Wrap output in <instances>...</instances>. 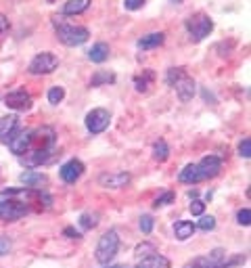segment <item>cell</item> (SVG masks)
I'll use <instances>...</instances> for the list:
<instances>
[{"label": "cell", "mask_w": 251, "mask_h": 268, "mask_svg": "<svg viewBox=\"0 0 251 268\" xmlns=\"http://www.w3.org/2000/svg\"><path fill=\"white\" fill-rule=\"evenodd\" d=\"M21 195H23V191H19V188H6V191L0 195V218H2V220L15 222L27 214L25 201L19 199Z\"/></svg>", "instance_id": "obj_1"}, {"label": "cell", "mask_w": 251, "mask_h": 268, "mask_svg": "<svg viewBox=\"0 0 251 268\" xmlns=\"http://www.w3.org/2000/svg\"><path fill=\"white\" fill-rule=\"evenodd\" d=\"M167 82H169V86L176 88L180 101H190V98H193V94H195V80L184 74L182 67H172V69H169V72H167Z\"/></svg>", "instance_id": "obj_2"}, {"label": "cell", "mask_w": 251, "mask_h": 268, "mask_svg": "<svg viewBox=\"0 0 251 268\" xmlns=\"http://www.w3.org/2000/svg\"><path fill=\"white\" fill-rule=\"evenodd\" d=\"M57 23V21H55ZM88 29L82 25H67V23H57V38L67 46H80L88 40Z\"/></svg>", "instance_id": "obj_3"}, {"label": "cell", "mask_w": 251, "mask_h": 268, "mask_svg": "<svg viewBox=\"0 0 251 268\" xmlns=\"http://www.w3.org/2000/svg\"><path fill=\"white\" fill-rule=\"evenodd\" d=\"M119 250V237L115 231H107L103 237L98 239V245H96V260L100 264H109L115 258Z\"/></svg>", "instance_id": "obj_4"}, {"label": "cell", "mask_w": 251, "mask_h": 268, "mask_svg": "<svg viewBox=\"0 0 251 268\" xmlns=\"http://www.w3.org/2000/svg\"><path fill=\"white\" fill-rule=\"evenodd\" d=\"M186 29H188V34H190V40H193V42H201L203 38H207L209 34H212L214 21L205 13H197L193 17H188Z\"/></svg>", "instance_id": "obj_5"}, {"label": "cell", "mask_w": 251, "mask_h": 268, "mask_svg": "<svg viewBox=\"0 0 251 268\" xmlns=\"http://www.w3.org/2000/svg\"><path fill=\"white\" fill-rule=\"evenodd\" d=\"M59 67V57L50 55V53H40L29 61V74L34 76H42V74H53Z\"/></svg>", "instance_id": "obj_6"}, {"label": "cell", "mask_w": 251, "mask_h": 268, "mask_svg": "<svg viewBox=\"0 0 251 268\" xmlns=\"http://www.w3.org/2000/svg\"><path fill=\"white\" fill-rule=\"evenodd\" d=\"M109 124H111V113H109L107 109H92V111L86 115V128H88V132H92V134L105 132Z\"/></svg>", "instance_id": "obj_7"}, {"label": "cell", "mask_w": 251, "mask_h": 268, "mask_svg": "<svg viewBox=\"0 0 251 268\" xmlns=\"http://www.w3.org/2000/svg\"><path fill=\"white\" fill-rule=\"evenodd\" d=\"M32 132L34 130H21V132H15L13 134V138L8 141V147H11V151L15 155L29 153V149H32Z\"/></svg>", "instance_id": "obj_8"}, {"label": "cell", "mask_w": 251, "mask_h": 268, "mask_svg": "<svg viewBox=\"0 0 251 268\" xmlns=\"http://www.w3.org/2000/svg\"><path fill=\"white\" fill-rule=\"evenodd\" d=\"M4 103L8 109H15V111H25V109L32 107V96L25 90H13L4 96Z\"/></svg>", "instance_id": "obj_9"}, {"label": "cell", "mask_w": 251, "mask_h": 268, "mask_svg": "<svg viewBox=\"0 0 251 268\" xmlns=\"http://www.w3.org/2000/svg\"><path fill=\"white\" fill-rule=\"evenodd\" d=\"M197 168H199L201 180H205V178H214V176L220 174V170H222V162H220L216 155H207L197 164Z\"/></svg>", "instance_id": "obj_10"}, {"label": "cell", "mask_w": 251, "mask_h": 268, "mask_svg": "<svg viewBox=\"0 0 251 268\" xmlns=\"http://www.w3.org/2000/svg\"><path fill=\"white\" fill-rule=\"evenodd\" d=\"M17 128H19V117L17 115L8 113L4 117H0V143L8 145V141H11L13 134L17 132Z\"/></svg>", "instance_id": "obj_11"}, {"label": "cell", "mask_w": 251, "mask_h": 268, "mask_svg": "<svg viewBox=\"0 0 251 268\" xmlns=\"http://www.w3.org/2000/svg\"><path fill=\"white\" fill-rule=\"evenodd\" d=\"M82 174H84V164L80 162V160H69V162L61 168V178H63L65 182H69V184L76 182Z\"/></svg>", "instance_id": "obj_12"}, {"label": "cell", "mask_w": 251, "mask_h": 268, "mask_svg": "<svg viewBox=\"0 0 251 268\" xmlns=\"http://www.w3.org/2000/svg\"><path fill=\"white\" fill-rule=\"evenodd\" d=\"M98 182L107 186V188H122L130 182V174L126 172H119V174H100L98 176Z\"/></svg>", "instance_id": "obj_13"}, {"label": "cell", "mask_w": 251, "mask_h": 268, "mask_svg": "<svg viewBox=\"0 0 251 268\" xmlns=\"http://www.w3.org/2000/svg\"><path fill=\"white\" fill-rule=\"evenodd\" d=\"M166 40V36L162 32H153V34H147L145 38H140V40L136 42L140 51H151V48H157V46H162Z\"/></svg>", "instance_id": "obj_14"}, {"label": "cell", "mask_w": 251, "mask_h": 268, "mask_svg": "<svg viewBox=\"0 0 251 268\" xmlns=\"http://www.w3.org/2000/svg\"><path fill=\"white\" fill-rule=\"evenodd\" d=\"M90 61H94V63H105L107 59H109V44L105 42H96L92 48H90Z\"/></svg>", "instance_id": "obj_15"}, {"label": "cell", "mask_w": 251, "mask_h": 268, "mask_svg": "<svg viewBox=\"0 0 251 268\" xmlns=\"http://www.w3.org/2000/svg\"><path fill=\"white\" fill-rule=\"evenodd\" d=\"M178 180H180V182H186V184L199 182V180H201V174H199V168H197V164H188L186 168H182V172H180Z\"/></svg>", "instance_id": "obj_16"}, {"label": "cell", "mask_w": 251, "mask_h": 268, "mask_svg": "<svg viewBox=\"0 0 251 268\" xmlns=\"http://www.w3.org/2000/svg\"><path fill=\"white\" fill-rule=\"evenodd\" d=\"M19 180H21L25 186H44L48 178L44 174H40V172H23L21 176H19Z\"/></svg>", "instance_id": "obj_17"}, {"label": "cell", "mask_w": 251, "mask_h": 268, "mask_svg": "<svg viewBox=\"0 0 251 268\" xmlns=\"http://www.w3.org/2000/svg\"><path fill=\"white\" fill-rule=\"evenodd\" d=\"M138 268H169V260L159 254H151L149 258H143Z\"/></svg>", "instance_id": "obj_18"}, {"label": "cell", "mask_w": 251, "mask_h": 268, "mask_svg": "<svg viewBox=\"0 0 251 268\" xmlns=\"http://www.w3.org/2000/svg\"><path fill=\"white\" fill-rule=\"evenodd\" d=\"M88 6H90V0H67L63 6V13L65 15H80V13H84Z\"/></svg>", "instance_id": "obj_19"}, {"label": "cell", "mask_w": 251, "mask_h": 268, "mask_svg": "<svg viewBox=\"0 0 251 268\" xmlns=\"http://www.w3.org/2000/svg\"><path fill=\"white\" fill-rule=\"evenodd\" d=\"M174 233H176V237H178L180 241H184V239H188V237L195 233V224H193V222H188V220L176 222V226H174Z\"/></svg>", "instance_id": "obj_20"}, {"label": "cell", "mask_w": 251, "mask_h": 268, "mask_svg": "<svg viewBox=\"0 0 251 268\" xmlns=\"http://www.w3.org/2000/svg\"><path fill=\"white\" fill-rule=\"evenodd\" d=\"M115 82V74L111 72H96L90 78V86H103V84H113Z\"/></svg>", "instance_id": "obj_21"}, {"label": "cell", "mask_w": 251, "mask_h": 268, "mask_svg": "<svg viewBox=\"0 0 251 268\" xmlns=\"http://www.w3.org/2000/svg\"><path fill=\"white\" fill-rule=\"evenodd\" d=\"M155 80V74L153 72H143V76H136L134 78V84H136V90L138 92H145L149 90V84Z\"/></svg>", "instance_id": "obj_22"}, {"label": "cell", "mask_w": 251, "mask_h": 268, "mask_svg": "<svg viewBox=\"0 0 251 268\" xmlns=\"http://www.w3.org/2000/svg\"><path fill=\"white\" fill-rule=\"evenodd\" d=\"M153 155H155V160H157V162H166V160H167L169 149H167L166 141H157V143L153 145Z\"/></svg>", "instance_id": "obj_23"}, {"label": "cell", "mask_w": 251, "mask_h": 268, "mask_svg": "<svg viewBox=\"0 0 251 268\" xmlns=\"http://www.w3.org/2000/svg\"><path fill=\"white\" fill-rule=\"evenodd\" d=\"M63 98H65V90L61 86H55V88H50V90H48V101L53 105H59Z\"/></svg>", "instance_id": "obj_24"}, {"label": "cell", "mask_w": 251, "mask_h": 268, "mask_svg": "<svg viewBox=\"0 0 251 268\" xmlns=\"http://www.w3.org/2000/svg\"><path fill=\"white\" fill-rule=\"evenodd\" d=\"M80 224H82L84 231H90V228H94L98 224V218H96V214H82V218H80Z\"/></svg>", "instance_id": "obj_25"}, {"label": "cell", "mask_w": 251, "mask_h": 268, "mask_svg": "<svg viewBox=\"0 0 251 268\" xmlns=\"http://www.w3.org/2000/svg\"><path fill=\"white\" fill-rule=\"evenodd\" d=\"M153 252H155V245L153 243H140L136 247V258H149Z\"/></svg>", "instance_id": "obj_26"}, {"label": "cell", "mask_w": 251, "mask_h": 268, "mask_svg": "<svg viewBox=\"0 0 251 268\" xmlns=\"http://www.w3.org/2000/svg\"><path fill=\"white\" fill-rule=\"evenodd\" d=\"M239 153H241V157H245V160H249V157H251V138L249 136H245L243 141H241Z\"/></svg>", "instance_id": "obj_27"}, {"label": "cell", "mask_w": 251, "mask_h": 268, "mask_svg": "<svg viewBox=\"0 0 251 268\" xmlns=\"http://www.w3.org/2000/svg\"><path fill=\"white\" fill-rule=\"evenodd\" d=\"M176 199V195L172 193V191H167V193H164L162 197H157V201H155V207H162V205H169Z\"/></svg>", "instance_id": "obj_28"}, {"label": "cell", "mask_w": 251, "mask_h": 268, "mask_svg": "<svg viewBox=\"0 0 251 268\" xmlns=\"http://www.w3.org/2000/svg\"><path fill=\"white\" fill-rule=\"evenodd\" d=\"M214 226H216V218L214 216H203L199 220V228H203V231H212Z\"/></svg>", "instance_id": "obj_29"}, {"label": "cell", "mask_w": 251, "mask_h": 268, "mask_svg": "<svg viewBox=\"0 0 251 268\" xmlns=\"http://www.w3.org/2000/svg\"><path fill=\"white\" fill-rule=\"evenodd\" d=\"M140 231H143L145 235H149L151 231H153V218H151V216L140 218Z\"/></svg>", "instance_id": "obj_30"}, {"label": "cell", "mask_w": 251, "mask_h": 268, "mask_svg": "<svg viewBox=\"0 0 251 268\" xmlns=\"http://www.w3.org/2000/svg\"><path fill=\"white\" fill-rule=\"evenodd\" d=\"M237 220H239V224H243V226H249L251 224V212H249V207H245V210H241L237 214Z\"/></svg>", "instance_id": "obj_31"}, {"label": "cell", "mask_w": 251, "mask_h": 268, "mask_svg": "<svg viewBox=\"0 0 251 268\" xmlns=\"http://www.w3.org/2000/svg\"><path fill=\"white\" fill-rule=\"evenodd\" d=\"M203 212H205V203L203 201H193L190 203V214L193 216H203Z\"/></svg>", "instance_id": "obj_32"}, {"label": "cell", "mask_w": 251, "mask_h": 268, "mask_svg": "<svg viewBox=\"0 0 251 268\" xmlns=\"http://www.w3.org/2000/svg\"><path fill=\"white\" fill-rule=\"evenodd\" d=\"M145 0H124V6L128 8V11H138L140 6H143Z\"/></svg>", "instance_id": "obj_33"}, {"label": "cell", "mask_w": 251, "mask_h": 268, "mask_svg": "<svg viewBox=\"0 0 251 268\" xmlns=\"http://www.w3.org/2000/svg\"><path fill=\"white\" fill-rule=\"evenodd\" d=\"M8 252H11V241L0 237V256H6Z\"/></svg>", "instance_id": "obj_34"}, {"label": "cell", "mask_w": 251, "mask_h": 268, "mask_svg": "<svg viewBox=\"0 0 251 268\" xmlns=\"http://www.w3.org/2000/svg\"><path fill=\"white\" fill-rule=\"evenodd\" d=\"M65 235H67V237H72V239H74V237H76V239H80V237H82V235H80L76 228H72V226H67V228H65Z\"/></svg>", "instance_id": "obj_35"}, {"label": "cell", "mask_w": 251, "mask_h": 268, "mask_svg": "<svg viewBox=\"0 0 251 268\" xmlns=\"http://www.w3.org/2000/svg\"><path fill=\"white\" fill-rule=\"evenodd\" d=\"M8 29V19L4 15H0V32H6Z\"/></svg>", "instance_id": "obj_36"}, {"label": "cell", "mask_w": 251, "mask_h": 268, "mask_svg": "<svg viewBox=\"0 0 251 268\" xmlns=\"http://www.w3.org/2000/svg\"><path fill=\"white\" fill-rule=\"evenodd\" d=\"M186 268H199V266H197V264H193V266H186Z\"/></svg>", "instance_id": "obj_37"}, {"label": "cell", "mask_w": 251, "mask_h": 268, "mask_svg": "<svg viewBox=\"0 0 251 268\" xmlns=\"http://www.w3.org/2000/svg\"><path fill=\"white\" fill-rule=\"evenodd\" d=\"M113 268H124V266H113Z\"/></svg>", "instance_id": "obj_38"}, {"label": "cell", "mask_w": 251, "mask_h": 268, "mask_svg": "<svg viewBox=\"0 0 251 268\" xmlns=\"http://www.w3.org/2000/svg\"><path fill=\"white\" fill-rule=\"evenodd\" d=\"M174 2H180V0H174Z\"/></svg>", "instance_id": "obj_39"}]
</instances>
